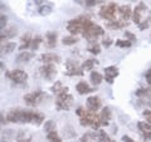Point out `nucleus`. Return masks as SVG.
<instances>
[{"mask_svg":"<svg viewBox=\"0 0 151 142\" xmlns=\"http://www.w3.org/2000/svg\"><path fill=\"white\" fill-rule=\"evenodd\" d=\"M6 121L13 123H33L42 125L44 121V116L37 111H28L23 108L10 110L6 113Z\"/></svg>","mask_w":151,"mask_h":142,"instance_id":"f257e3e1","label":"nucleus"},{"mask_svg":"<svg viewBox=\"0 0 151 142\" xmlns=\"http://www.w3.org/2000/svg\"><path fill=\"white\" fill-rule=\"evenodd\" d=\"M89 22V18L87 16H78L74 18L72 20L68 22L67 24V30L72 35H77L79 33L83 32V28L86 27V24Z\"/></svg>","mask_w":151,"mask_h":142,"instance_id":"f03ea898","label":"nucleus"},{"mask_svg":"<svg viewBox=\"0 0 151 142\" xmlns=\"http://www.w3.org/2000/svg\"><path fill=\"white\" fill-rule=\"evenodd\" d=\"M103 34H105V30H103L100 25L92 23L91 20L86 24V27L83 28V32H82V35L86 38V39H89V40L97 39L98 37H101Z\"/></svg>","mask_w":151,"mask_h":142,"instance_id":"7ed1b4c3","label":"nucleus"},{"mask_svg":"<svg viewBox=\"0 0 151 142\" xmlns=\"http://www.w3.org/2000/svg\"><path fill=\"white\" fill-rule=\"evenodd\" d=\"M73 105V97L68 92H62L57 96L55 107L58 111H68Z\"/></svg>","mask_w":151,"mask_h":142,"instance_id":"20e7f679","label":"nucleus"},{"mask_svg":"<svg viewBox=\"0 0 151 142\" xmlns=\"http://www.w3.org/2000/svg\"><path fill=\"white\" fill-rule=\"evenodd\" d=\"M45 98H47V94L43 91H35V92H30V93L25 94L24 101L28 106L37 107V106H39Z\"/></svg>","mask_w":151,"mask_h":142,"instance_id":"39448f33","label":"nucleus"},{"mask_svg":"<svg viewBox=\"0 0 151 142\" xmlns=\"http://www.w3.org/2000/svg\"><path fill=\"white\" fill-rule=\"evenodd\" d=\"M119 11V6H117V4L115 3H110V4H106V5H103L100 10V16L102 19H105V20H113V19H116V13Z\"/></svg>","mask_w":151,"mask_h":142,"instance_id":"423d86ee","label":"nucleus"},{"mask_svg":"<svg viewBox=\"0 0 151 142\" xmlns=\"http://www.w3.org/2000/svg\"><path fill=\"white\" fill-rule=\"evenodd\" d=\"M6 77L12 80V82L17 83V84H23L28 80V74L27 72L22 69H13L6 72Z\"/></svg>","mask_w":151,"mask_h":142,"instance_id":"0eeeda50","label":"nucleus"},{"mask_svg":"<svg viewBox=\"0 0 151 142\" xmlns=\"http://www.w3.org/2000/svg\"><path fill=\"white\" fill-rule=\"evenodd\" d=\"M65 73L70 77H74V75H82L83 74V69L82 65H79L76 60L69 59L65 62Z\"/></svg>","mask_w":151,"mask_h":142,"instance_id":"6e6552de","label":"nucleus"},{"mask_svg":"<svg viewBox=\"0 0 151 142\" xmlns=\"http://www.w3.org/2000/svg\"><path fill=\"white\" fill-rule=\"evenodd\" d=\"M39 70H40L42 77H43L44 79H47V80H53L55 74H57V69L53 65V63H45Z\"/></svg>","mask_w":151,"mask_h":142,"instance_id":"1a4fd4ad","label":"nucleus"},{"mask_svg":"<svg viewBox=\"0 0 151 142\" xmlns=\"http://www.w3.org/2000/svg\"><path fill=\"white\" fill-rule=\"evenodd\" d=\"M137 128L140 131L141 136L144 137V140L151 141V125L147 123L146 121H140L137 123Z\"/></svg>","mask_w":151,"mask_h":142,"instance_id":"9d476101","label":"nucleus"},{"mask_svg":"<svg viewBox=\"0 0 151 142\" xmlns=\"http://www.w3.org/2000/svg\"><path fill=\"white\" fill-rule=\"evenodd\" d=\"M146 10H147V6H146L144 3H140L139 5L135 8V10L132 11V20H134L135 24L139 25L140 23L142 22V16L141 15H142V13L146 11Z\"/></svg>","mask_w":151,"mask_h":142,"instance_id":"9b49d317","label":"nucleus"},{"mask_svg":"<svg viewBox=\"0 0 151 142\" xmlns=\"http://www.w3.org/2000/svg\"><path fill=\"white\" fill-rule=\"evenodd\" d=\"M86 106H87V110L88 111H92V112H96L101 108L102 106V102L100 97L97 96H91L87 98V102H86Z\"/></svg>","mask_w":151,"mask_h":142,"instance_id":"f8f14e48","label":"nucleus"},{"mask_svg":"<svg viewBox=\"0 0 151 142\" xmlns=\"http://www.w3.org/2000/svg\"><path fill=\"white\" fill-rule=\"evenodd\" d=\"M117 75H119V69H117L115 65H110V67L105 68V79L107 83L112 84L113 79H115Z\"/></svg>","mask_w":151,"mask_h":142,"instance_id":"ddd939ff","label":"nucleus"},{"mask_svg":"<svg viewBox=\"0 0 151 142\" xmlns=\"http://www.w3.org/2000/svg\"><path fill=\"white\" fill-rule=\"evenodd\" d=\"M40 60L43 63H58L60 60V57L55 53H44L40 55Z\"/></svg>","mask_w":151,"mask_h":142,"instance_id":"4468645a","label":"nucleus"},{"mask_svg":"<svg viewBox=\"0 0 151 142\" xmlns=\"http://www.w3.org/2000/svg\"><path fill=\"white\" fill-rule=\"evenodd\" d=\"M120 14V16H121V20H129V19L132 16V10H131V8L130 5H122V6H119V11H117Z\"/></svg>","mask_w":151,"mask_h":142,"instance_id":"2eb2a0df","label":"nucleus"},{"mask_svg":"<svg viewBox=\"0 0 151 142\" xmlns=\"http://www.w3.org/2000/svg\"><path fill=\"white\" fill-rule=\"evenodd\" d=\"M111 117H112V113L110 111V108L105 107L100 115V120H101L102 126H108V123H110V121H111Z\"/></svg>","mask_w":151,"mask_h":142,"instance_id":"dca6fc26","label":"nucleus"},{"mask_svg":"<svg viewBox=\"0 0 151 142\" xmlns=\"http://www.w3.org/2000/svg\"><path fill=\"white\" fill-rule=\"evenodd\" d=\"M76 91H77L79 94H87V93H91V92H93V88H91L88 86V84L86 83V82H78L77 83V86H76Z\"/></svg>","mask_w":151,"mask_h":142,"instance_id":"f3484780","label":"nucleus"},{"mask_svg":"<svg viewBox=\"0 0 151 142\" xmlns=\"http://www.w3.org/2000/svg\"><path fill=\"white\" fill-rule=\"evenodd\" d=\"M34 57V54L32 53V52H28V50H23L20 54L17 57V62L18 63H27L29 62V60Z\"/></svg>","mask_w":151,"mask_h":142,"instance_id":"a211bd4d","label":"nucleus"},{"mask_svg":"<svg viewBox=\"0 0 151 142\" xmlns=\"http://www.w3.org/2000/svg\"><path fill=\"white\" fill-rule=\"evenodd\" d=\"M106 27L108 29H122V28L126 27V22L124 20H117V19H113V20H110L106 24Z\"/></svg>","mask_w":151,"mask_h":142,"instance_id":"6ab92c4d","label":"nucleus"},{"mask_svg":"<svg viewBox=\"0 0 151 142\" xmlns=\"http://www.w3.org/2000/svg\"><path fill=\"white\" fill-rule=\"evenodd\" d=\"M45 42H47V45L49 47V48H54L55 44H57V33L55 32H49L47 33L45 35Z\"/></svg>","mask_w":151,"mask_h":142,"instance_id":"aec40b11","label":"nucleus"},{"mask_svg":"<svg viewBox=\"0 0 151 142\" xmlns=\"http://www.w3.org/2000/svg\"><path fill=\"white\" fill-rule=\"evenodd\" d=\"M32 35L30 34H25L22 37V44H20V50H27L28 48H30V44H32Z\"/></svg>","mask_w":151,"mask_h":142,"instance_id":"412c9836","label":"nucleus"},{"mask_svg":"<svg viewBox=\"0 0 151 142\" xmlns=\"http://www.w3.org/2000/svg\"><path fill=\"white\" fill-rule=\"evenodd\" d=\"M15 43H13V42H9V43H3L0 45V50H1V54H9L12 53V52L15 49Z\"/></svg>","mask_w":151,"mask_h":142,"instance_id":"4be33fe9","label":"nucleus"},{"mask_svg":"<svg viewBox=\"0 0 151 142\" xmlns=\"http://www.w3.org/2000/svg\"><path fill=\"white\" fill-rule=\"evenodd\" d=\"M89 79H91L92 84H94V86H98V84H101V83H102L103 77H102V74H101L100 72H96V70H93V72H91Z\"/></svg>","mask_w":151,"mask_h":142,"instance_id":"5701e85b","label":"nucleus"},{"mask_svg":"<svg viewBox=\"0 0 151 142\" xmlns=\"http://www.w3.org/2000/svg\"><path fill=\"white\" fill-rule=\"evenodd\" d=\"M136 96L140 98L151 99V88H140L136 91Z\"/></svg>","mask_w":151,"mask_h":142,"instance_id":"b1692460","label":"nucleus"},{"mask_svg":"<svg viewBox=\"0 0 151 142\" xmlns=\"http://www.w3.org/2000/svg\"><path fill=\"white\" fill-rule=\"evenodd\" d=\"M97 140H100L101 142H115L110 136L106 133V131H102L100 130L98 131V135H97Z\"/></svg>","mask_w":151,"mask_h":142,"instance_id":"393cba45","label":"nucleus"},{"mask_svg":"<svg viewBox=\"0 0 151 142\" xmlns=\"http://www.w3.org/2000/svg\"><path fill=\"white\" fill-rule=\"evenodd\" d=\"M52 91H53L54 93H57V94H59V93H62V92H67L68 88L67 87H63V84L60 83V82H55V84L52 87Z\"/></svg>","mask_w":151,"mask_h":142,"instance_id":"a878e982","label":"nucleus"},{"mask_svg":"<svg viewBox=\"0 0 151 142\" xmlns=\"http://www.w3.org/2000/svg\"><path fill=\"white\" fill-rule=\"evenodd\" d=\"M78 42V39L76 38L74 35H69V37H64L63 39H62V43L64 44V45H73V44H76Z\"/></svg>","mask_w":151,"mask_h":142,"instance_id":"bb28decb","label":"nucleus"},{"mask_svg":"<svg viewBox=\"0 0 151 142\" xmlns=\"http://www.w3.org/2000/svg\"><path fill=\"white\" fill-rule=\"evenodd\" d=\"M47 138H48L49 142H62L60 137L58 136V133L55 131H52L49 133H47Z\"/></svg>","mask_w":151,"mask_h":142,"instance_id":"cd10ccee","label":"nucleus"},{"mask_svg":"<svg viewBox=\"0 0 151 142\" xmlns=\"http://www.w3.org/2000/svg\"><path fill=\"white\" fill-rule=\"evenodd\" d=\"M96 63H97V62H96V60H93V59H87L86 62L82 64V69H83V70H92Z\"/></svg>","mask_w":151,"mask_h":142,"instance_id":"c85d7f7f","label":"nucleus"},{"mask_svg":"<svg viewBox=\"0 0 151 142\" xmlns=\"http://www.w3.org/2000/svg\"><path fill=\"white\" fill-rule=\"evenodd\" d=\"M44 131L47 133H49L52 131H55V123L52 120L49 121H45V125H44Z\"/></svg>","mask_w":151,"mask_h":142,"instance_id":"c756f323","label":"nucleus"},{"mask_svg":"<svg viewBox=\"0 0 151 142\" xmlns=\"http://www.w3.org/2000/svg\"><path fill=\"white\" fill-rule=\"evenodd\" d=\"M116 45L117 47H120V48H130V47L132 45V43L130 40H124V39H119V40H116Z\"/></svg>","mask_w":151,"mask_h":142,"instance_id":"7c9ffc66","label":"nucleus"},{"mask_svg":"<svg viewBox=\"0 0 151 142\" xmlns=\"http://www.w3.org/2000/svg\"><path fill=\"white\" fill-rule=\"evenodd\" d=\"M42 43V38L40 37H35V38H33L32 39V44H30V48L33 50H35L39 48V44Z\"/></svg>","mask_w":151,"mask_h":142,"instance_id":"2f4dec72","label":"nucleus"},{"mask_svg":"<svg viewBox=\"0 0 151 142\" xmlns=\"http://www.w3.org/2000/svg\"><path fill=\"white\" fill-rule=\"evenodd\" d=\"M88 50L91 52L92 54H100V52H101V47L100 44H97V43H93L88 47Z\"/></svg>","mask_w":151,"mask_h":142,"instance_id":"473e14b6","label":"nucleus"},{"mask_svg":"<svg viewBox=\"0 0 151 142\" xmlns=\"http://www.w3.org/2000/svg\"><path fill=\"white\" fill-rule=\"evenodd\" d=\"M52 11V6L50 5H45V3H43V5L39 8V13L42 15H48V14Z\"/></svg>","mask_w":151,"mask_h":142,"instance_id":"72a5a7b5","label":"nucleus"},{"mask_svg":"<svg viewBox=\"0 0 151 142\" xmlns=\"http://www.w3.org/2000/svg\"><path fill=\"white\" fill-rule=\"evenodd\" d=\"M17 33H18V30L15 29V28H9V29H5V32L3 33L4 35H5L6 38H12V37H14V35H17Z\"/></svg>","mask_w":151,"mask_h":142,"instance_id":"f704fd0d","label":"nucleus"},{"mask_svg":"<svg viewBox=\"0 0 151 142\" xmlns=\"http://www.w3.org/2000/svg\"><path fill=\"white\" fill-rule=\"evenodd\" d=\"M150 25H151V18H149V19H146V20H142L139 24V28L141 30H145L146 28H150Z\"/></svg>","mask_w":151,"mask_h":142,"instance_id":"c9c22d12","label":"nucleus"},{"mask_svg":"<svg viewBox=\"0 0 151 142\" xmlns=\"http://www.w3.org/2000/svg\"><path fill=\"white\" fill-rule=\"evenodd\" d=\"M6 22H8V18L4 15V14H0V29H4V28H5Z\"/></svg>","mask_w":151,"mask_h":142,"instance_id":"e433bc0d","label":"nucleus"},{"mask_svg":"<svg viewBox=\"0 0 151 142\" xmlns=\"http://www.w3.org/2000/svg\"><path fill=\"white\" fill-rule=\"evenodd\" d=\"M125 37H126L127 40L131 42V43H132V42H136V35L132 34L131 32H127V30H126V32H125Z\"/></svg>","mask_w":151,"mask_h":142,"instance_id":"4c0bfd02","label":"nucleus"},{"mask_svg":"<svg viewBox=\"0 0 151 142\" xmlns=\"http://www.w3.org/2000/svg\"><path fill=\"white\" fill-rule=\"evenodd\" d=\"M88 112V110H84L83 107H78L77 108V111H76V113L79 116V117H83V116H86V113Z\"/></svg>","mask_w":151,"mask_h":142,"instance_id":"58836bf2","label":"nucleus"},{"mask_svg":"<svg viewBox=\"0 0 151 142\" xmlns=\"http://www.w3.org/2000/svg\"><path fill=\"white\" fill-rule=\"evenodd\" d=\"M144 117L146 118V122L151 125V110H147V111H144Z\"/></svg>","mask_w":151,"mask_h":142,"instance_id":"ea45409f","label":"nucleus"},{"mask_svg":"<svg viewBox=\"0 0 151 142\" xmlns=\"http://www.w3.org/2000/svg\"><path fill=\"white\" fill-rule=\"evenodd\" d=\"M146 80H147L149 86H150V88H151V68L147 70V73H146Z\"/></svg>","mask_w":151,"mask_h":142,"instance_id":"a19ab883","label":"nucleus"},{"mask_svg":"<svg viewBox=\"0 0 151 142\" xmlns=\"http://www.w3.org/2000/svg\"><path fill=\"white\" fill-rule=\"evenodd\" d=\"M84 3H86V5H88V6H93L98 3V0H86Z\"/></svg>","mask_w":151,"mask_h":142,"instance_id":"79ce46f5","label":"nucleus"},{"mask_svg":"<svg viewBox=\"0 0 151 142\" xmlns=\"http://www.w3.org/2000/svg\"><path fill=\"white\" fill-rule=\"evenodd\" d=\"M102 44L105 45V47H110L111 44H112V40L110 39V38H107V39H103V42H102Z\"/></svg>","mask_w":151,"mask_h":142,"instance_id":"37998d69","label":"nucleus"},{"mask_svg":"<svg viewBox=\"0 0 151 142\" xmlns=\"http://www.w3.org/2000/svg\"><path fill=\"white\" fill-rule=\"evenodd\" d=\"M122 141H124V142H136L135 140H132L130 136H124V137H122Z\"/></svg>","mask_w":151,"mask_h":142,"instance_id":"c03bdc74","label":"nucleus"},{"mask_svg":"<svg viewBox=\"0 0 151 142\" xmlns=\"http://www.w3.org/2000/svg\"><path fill=\"white\" fill-rule=\"evenodd\" d=\"M5 122H8V121H6V117L3 116L1 113H0V123H5Z\"/></svg>","mask_w":151,"mask_h":142,"instance_id":"a18cd8bd","label":"nucleus"},{"mask_svg":"<svg viewBox=\"0 0 151 142\" xmlns=\"http://www.w3.org/2000/svg\"><path fill=\"white\" fill-rule=\"evenodd\" d=\"M19 142H32L30 138H19Z\"/></svg>","mask_w":151,"mask_h":142,"instance_id":"49530a36","label":"nucleus"},{"mask_svg":"<svg viewBox=\"0 0 151 142\" xmlns=\"http://www.w3.org/2000/svg\"><path fill=\"white\" fill-rule=\"evenodd\" d=\"M3 68H4V64H3L1 62H0V69H3Z\"/></svg>","mask_w":151,"mask_h":142,"instance_id":"de8ad7c7","label":"nucleus"},{"mask_svg":"<svg viewBox=\"0 0 151 142\" xmlns=\"http://www.w3.org/2000/svg\"><path fill=\"white\" fill-rule=\"evenodd\" d=\"M150 106H151V103H150Z\"/></svg>","mask_w":151,"mask_h":142,"instance_id":"09e8293b","label":"nucleus"}]
</instances>
